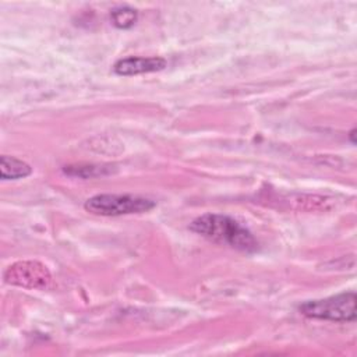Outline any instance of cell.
Returning <instances> with one entry per match:
<instances>
[{"instance_id":"6","label":"cell","mask_w":357,"mask_h":357,"mask_svg":"<svg viewBox=\"0 0 357 357\" xmlns=\"http://www.w3.org/2000/svg\"><path fill=\"white\" fill-rule=\"evenodd\" d=\"M32 173V167L14 156L3 155L0 158V176L3 180H17L24 178Z\"/></svg>"},{"instance_id":"4","label":"cell","mask_w":357,"mask_h":357,"mask_svg":"<svg viewBox=\"0 0 357 357\" xmlns=\"http://www.w3.org/2000/svg\"><path fill=\"white\" fill-rule=\"evenodd\" d=\"M4 282L24 289L46 290L52 286V275L39 261H17L4 271Z\"/></svg>"},{"instance_id":"8","label":"cell","mask_w":357,"mask_h":357,"mask_svg":"<svg viewBox=\"0 0 357 357\" xmlns=\"http://www.w3.org/2000/svg\"><path fill=\"white\" fill-rule=\"evenodd\" d=\"M112 24L119 29H130L138 20L137 10L128 6H120L112 10L110 13Z\"/></svg>"},{"instance_id":"7","label":"cell","mask_w":357,"mask_h":357,"mask_svg":"<svg viewBox=\"0 0 357 357\" xmlns=\"http://www.w3.org/2000/svg\"><path fill=\"white\" fill-rule=\"evenodd\" d=\"M63 172L73 177L93 178V177L110 174L113 173V169L110 165H70V166H64Z\"/></svg>"},{"instance_id":"9","label":"cell","mask_w":357,"mask_h":357,"mask_svg":"<svg viewBox=\"0 0 357 357\" xmlns=\"http://www.w3.org/2000/svg\"><path fill=\"white\" fill-rule=\"evenodd\" d=\"M354 135H356V128H353L350 132H349V138L351 141V144H356V139H354Z\"/></svg>"},{"instance_id":"3","label":"cell","mask_w":357,"mask_h":357,"mask_svg":"<svg viewBox=\"0 0 357 357\" xmlns=\"http://www.w3.org/2000/svg\"><path fill=\"white\" fill-rule=\"evenodd\" d=\"M357 297L354 291H346L321 300H311L300 305L303 315L314 319L333 321V322H354Z\"/></svg>"},{"instance_id":"1","label":"cell","mask_w":357,"mask_h":357,"mask_svg":"<svg viewBox=\"0 0 357 357\" xmlns=\"http://www.w3.org/2000/svg\"><path fill=\"white\" fill-rule=\"evenodd\" d=\"M190 230L202 237L234 250L254 252L258 241L254 234L236 219L222 213H204L190 223Z\"/></svg>"},{"instance_id":"5","label":"cell","mask_w":357,"mask_h":357,"mask_svg":"<svg viewBox=\"0 0 357 357\" xmlns=\"http://www.w3.org/2000/svg\"><path fill=\"white\" fill-rule=\"evenodd\" d=\"M167 66L163 57H142V56H128L117 60L113 64V71L117 75H138L160 71Z\"/></svg>"},{"instance_id":"2","label":"cell","mask_w":357,"mask_h":357,"mask_svg":"<svg viewBox=\"0 0 357 357\" xmlns=\"http://www.w3.org/2000/svg\"><path fill=\"white\" fill-rule=\"evenodd\" d=\"M155 205V201L132 194H98L88 198L84 208L92 215L121 216L148 212Z\"/></svg>"}]
</instances>
